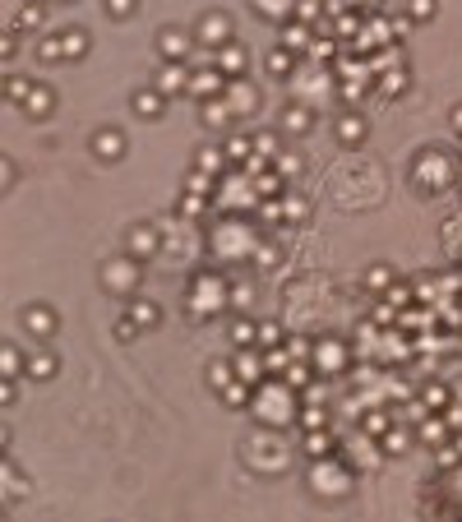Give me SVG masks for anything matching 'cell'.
<instances>
[{"instance_id": "8d00e7d4", "label": "cell", "mask_w": 462, "mask_h": 522, "mask_svg": "<svg viewBox=\"0 0 462 522\" xmlns=\"http://www.w3.org/2000/svg\"><path fill=\"white\" fill-rule=\"evenodd\" d=\"M134 328H139V323L130 319V314H125V319L116 323V338H121V342H130V338H134Z\"/></svg>"}, {"instance_id": "5bb4252c", "label": "cell", "mask_w": 462, "mask_h": 522, "mask_svg": "<svg viewBox=\"0 0 462 522\" xmlns=\"http://www.w3.org/2000/svg\"><path fill=\"white\" fill-rule=\"evenodd\" d=\"M241 65H245L241 46H231V42H227V46H222V74H227V79H231V74H241Z\"/></svg>"}, {"instance_id": "5b68a950", "label": "cell", "mask_w": 462, "mask_h": 522, "mask_svg": "<svg viewBox=\"0 0 462 522\" xmlns=\"http://www.w3.org/2000/svg\"><path fill=\"white\" fill-rule=\"evenodd\" d=\"M222 97H231L227 107L236 111V116H241V111H254V88H245L241 79H231V83H227V92H222Z\"/></svg>"}, {"instance_id": "b9f144b4", "label": "cell", "mask_w": 462, "mask_h": 522, "mask_svg": "<svg viewBox=\"0 0 462 522\" xmlns=\"http://www.w3.org/2000/svg\"><path fill=\"white\" fill-rule=\"evenodd\" d=\"M277 190H282V185H277L273 176H263V181H259V194H277Z\"/></svg>"}, {"instance_id": "ee69618b", "label": "cell", "mask_w": 462, "mask_h": 522, "mask_svg": "<svg viewBox=\"0 0 462 522\" xmlns=\"http://www.w3.org/2000/svg\"><path fill=\"white\" fill-rule=\"evenodd\" d=\"M453 448H458V453H462V430H458V434H453Z\"/></svg>"}, {"instance_id": "3957f363", "label": "cell", "mask_w": 462, "mask_h": 522, "mask_svg": "<svg viewBox=\"0 0 462 522\" xmlns=\"http://www.w3.org/2000/svg\"><path fill=\"white\" fill-rule=\"evenodd\" d=\"M199 42L208 46V51H222V46L231 42V23H227V14H203V19H199Z\"/></svg>"}, {"instance_id": "277c9868", "label": "cell", "mask_w": 462, "mask_h": 522, "mask_svg": "<svg viewBox=\"0 0 462 522\" xmlns=\"http://www.w3.org/2000/svg\"><path fill=\"white\" fill-rule=\"evenodd\" d=\"M157 51H162V61H185L190 37H185L181 28H162V32H157Z\"/></svg>"}, {"instance_id": "4dcf8cb0", "label": "cell", "mask_w": 462, "mask_h": 522, "mask_svg": "<svg viewBox=\"0 0 462 522\" xmlns=\"http://www.w3.org/2000/svg\"><path fill=\"white\" fill-rule=\"evenodd\" d=\"M222 167H227V153H217V148H208L199 157V171H222Z\"/></svg>"}, {"instance_id": "ab89813d", "label": "cell", "mask_w": 462, "mask_h": 522, "mask_svg": "<svg viewBox=\"0 0 462 522\" xmlns=\"http://www.w3.org/2000/svg\"><path fill=\"white\" fill-rule=\"evenodd\" d=\"M107 10H111V14H116V19H125V14H130V10H134V0H107Z\"/></svg>"}, {"instance_id": "f35d334b", "label": "cell", "mask_w": 462, "mask_h": 522, "mask_svg": "<svg viewBox=\"0 0 462 522\" xmlns=\"http://www.w3.org/2000/svg\"><path fill=\"white\" fill-rule=\"evenodd\" d=\"M287 374H292V388H305V384H310V370H305V365H292Z\"/></svg>"}, {"instance_id": "7402d4cb", "label": "cell", "mask_w": 462, "mask_h": 522, "mask_svg": "<svg viewBox=\"0 0 462 522\" xmlns=\"http://www.w3.org/2000/svg\"><path fill=\"white\" fill-rule=\"evenodd\" d=\"M402 88H407V70H388L384 83H379V92H384V97H393V92H402Z\"/></svg>"}, {"instance_id": "52a82bcc", "label": "cell", "mask_w": 462, "mask_h": 522, "mask_svg": "<svg viewBox=\"0 0 462 522\" xmlns=\"http://www.w3.org/2000/svg\"><path fill=\"white\" fill-rule=\"evenodd\" d=\"M416 434H421L425 444H439V439L448 434V421H439V416H421V421H416Z\"/></svg>"}, {"instance_id": "d6a6232c", "label": "cell", "mask_w": 462, "mask_h": 522, "mask_svg": "<svg viewBox=\"0 0 462 522\" xmlns=\"http://www.w3.org/2000/svg\"><path fill=\"white\" fill-rule=\"evenodd\" d=\"M434 14V0H412V19L421 23V19H430Z\"/></svg>"}, {"instance_id": "83f0119b", "label": "cell", "mask_w": 462, "mask_h": 522, "mask_svg": "<svg viewBox=\"0 0 462 522\" xmlns=\"http://www.w3.org/2000/svg\"><path fill=\"white\" fill-rule=\"evenodd\" d=\"M51 370H56V361H51V356H32L28 374H32V379H51Z\"/></svg>"}, {"instance_id": "74e56055", "label": "cell", "mask_w": 462, "mask_h": 522, "mask_svg": "<svg viewBox=\"0 0 462 522\" xmlns=\"http://www.w3.org/2000/svg\"><path fill=\"white\" fill-rule=\"evenodd\" d=\"M301 425H305V430H323V412H314V407H310V412L301 416Z\"/></svg>"}, {"instance_id": "30bf717a", "label": "cell", "mask_w": 462, "mask_h": 522, "mask_svg": "<svg viewBox=\"0 0 462 522\" xmlns=\"http://www.w3.org/2000/svg\"><path fill=\"white\" fill-rule=\"evenodd\" d=\"M236 111L227 107V102H203V125H213V130H222V125L231 121Z\"/></svg>"}, {"instance_id": "d6986e66", "label": "cell", "mask_w": 462, "mask_h": 522, "mask_svg": "<svg viewBox=\"0 0 462 522\" xmlns=\"http://www.w3.org/2000/svg\"><path fill=\"white\" fill-rule=\"evenodd\" d=\"M42 0H28V5H23V10H19V28H37V23H42Z\"/></svg>"}, {"instance_id": "d590c367", "label": "cell", "mask_w": 462, "mask_h": 522, "mask_svg": "<svg viewBox=\"0 0 462 522\" xmlns=\"http://www.w3.org/2000/svg\"><path fill=\"white\" fill-rule=\"evenodd\" d=\"M208 374H213V384H222V388H227V384H231V374H236V365H213Z\"/></svg>"}, {"instance_id": "f1b7e54d", "label": "cell", "mask_w": 462, "mask_h": 522, "mask_svg": "<svg viewBox=\"0 0 462 522\" xmlns=\"http://www.w3.org/2000/svg\"><path fill=\"white\" fill-rule=\"evenodd\" d=\"M273 167H277V176H296V171H301V157L277 153V157H273Z\"/></svg>"}, {"instance_id": "4316f807", "label": "cell", "mask_w": 462, "mask_h": 522, "mask_svg": "<svg viewBox=\"0 0 462 522\" xmlns=\"http://www.w3.org/2000/svg\"><path fill=\"white\" fill-rule=\"evenodd\" d=\"M268 70H273V74H292V51H282V46H277L273 56H268Z\"/></svg>"}, {"instance_id": "9a60e30c", "label": "cell", "mask_w": 462, "mask_h": 522, "mask_svg": "<svg viewBox=\"0 0 462 522\" xmlns=\"http://www.w3.org/2000/svg\"><path fill=\"white\" fill-rule=\"evenodd\" d=\"M92 148H97L102 157H121V134H116V130H107V134L92 139Z\"/></svg>"}, {"instance_id": "ba28073f", "label": "cell", "mask_w": 462, "mask_h": 522, "mask_svg": "<svg viewBox=\"0 0 462 522\" xmlns=\"http://www.w3.org/2000/svg\"><path fill=\"white\" fill-rule=\"evenodd\" d=\"M333 448H338V444H333V434H328V430H310V439H305L310 458H333Z\"/></svg>"}, {"instance_id": "603a6c76", "label": "cell", "mask_w": 462, "mask_h": 522, "mask_svg": "<svg viewBox=\"0 0 462 522\" xmlns=\"http://www.w3.org/2000/svg\"><path fill=\"white\" fill-rule=\"evenodd\" d=\"M130 250H134V254H153L157 236H153V231H134V236H130Z\"/></svg>"}, {"instance_id": "9c48e42d", "label": "cell", "mask_w": 462, "mask_h": 522, "mask_svg": "<svg viewBox=\"0 0 462 522\" xmlns=\"http://www.w3.org/2000/svg\"><path fill=\"white\" fill-rule=\"evenodd\" d=\"M134 111L153 121L157 111H162V92H157V88H143V92H134Z\"/></svg>"}, {"instance_id": "4fadbf2b", "label": "cell", "mask_w": 462, "mask_h": 522, "mask_svg": "<svg viewBox=\"0 0 462 522\" xmlns=\"http://www.w3.org/2000/svg\"><path fill=\"white\" fill-rule=\"evenodd\" d=\"M222 153H227V162H250V139L245 134H231Z\"/></svg>"}, {"instance_id": "ffe728a7", "label": "cell", "mask_w": 462, "mask_h": 522, "mask_svg": "<svg viewBox=\"0 0 462 522\" xmlns=\"http://www.w3.org/2000/svg\"><path fill=\"white\" fill-rule=\"evenodd\" d=\"M61 42H65V56H83V51H88V37H83L79 28L61 32Z\"/></svg>"}, {"instance_id": "e575fe53", "label": "cell", "mask_w": 462, "mask_h": 522, "mask_svg": "<svg viewBox=\"0 0 462 522\" xmlns=\"http://www.w3.org/2000/svg\"><path fill=\"white\" fill-rule=\"evenodd\" d=\"M282 213L292 217V222H301V217H305V203L301 199H282Z\"/></svg>"}, {"instance_id": "836d02e7", "label": "cell", "mask_w": 462, "mask_h": 522, "mask_svg": "<svg viewBox=\"0 0 462 522\" xmlns=\"http://www.w3.org/2000/svg\"><path fill=\"white\" fill-rule=\"evenodd\" d=\"M365 430H370V434H384V430H388V416H384V412L365 416Z\"/></svg>"}, {"instance_id": "7c38bea8", "label": "cell", "mask_w": 462, "mask_h": 522, "mask_svg": "<svg viewBox=\"0 0 462 522\" xmlns=\"http://www.w3.org/2000/svg\"><path fill=\"white\" fill-rule=\"evenodd\" d=\"M32 88H37L32 79H14V74H10V83H5V97H10V102H28Z\"/></svg>"}, {"instance_id": "8fae6325", "label": "cell", "mask_w": 462, "mask_h": 522, "mask_svg": "<svg viewBox=\"0 0 462 522\" xmlns=\"http://www.w3.org/2000/svg\"><path fill=\"white\" fill-rule=\"evenodd\" d=\"M231 342H236V347H254V342H259V328L250 319H236L231 323Z\"/></svg>"}, {"instance_id": "484cf974", "label": "cell", "mask_w": 462, "mask_h": 522, "mask_svg": "<svg viewBox=\"0 0 462 522\" xmlns=\"http://www.w3.org/2000/svg\"><path fill=\"white\" fill-rule=\"evenodd\" d=\"M23 319H28V328H32V333H42V338L51 333V314H46V310H28Z\"/></svg>"}, {"instance_id": "6da1fadb", "label": "cell", "mask_w": 462, "mask_h": 522, "mask_svg": "<svg viewBox=\"0 0 462 522\" xmlns=\"http://www.w3.org/2000/svg\"><path fill=\"white\" fill-rule=\"evenodd\" d=\"M190 65L185 61H162V70L153 74V88L162 92V97H171V92H190Z\"/></svg>"}, {"instance_id": "7a4b0ae2", "label": "cell", "mask_w": 462, "mask_h": 522, "mask_svg": "<svg viewBox=\"0 0 462 522\" xmlns=\"http://www.w3.org/2000/svg\"><path fill=\"white\" fill-rule=\"evenodd\" d=\"M227 83L231 79L222 74V70H194V74H190V97H199V102H213V97H222V92H227Z\"/></svg>"}, {"instance_id": "7bdbcfd3", "label": "cell", "mask_w": 462, "mask_h": 522, "mask_svg": "<svg viewBox=\"0 0 462 522\" xmlns=\"http://www.w3.org/2000/svg\"><path fill=\"white\" fill-rule=\"evenodd\" d=\"M453 130H458V134H462V107L453 111Z\"/></svg>"}, {"instance_id": "2e32d148", "label": "cell", "mask_w": 462, "mask_h": 522, "mask_svg": "<svg viewBox=\"0 0 462 522\" xmlns=\"http://www.w3.org/2000/svg\"><path fill=\"white\" fill-rule=\"evenodd\" d=\"M130 319H134L139 328H153V323H157V310L148 305V301H134V305H130Z\"/></svg>"}, {"instance_id": "ac0fdd59", "label": "cell", "mask_w": 462, "mask_h": 522, "mask_svg": "<svg viewBox=\"0 0 462 522\" xmlns=\"http://www.w3.org/2000/svg\"><path fill=\"white\" fill-rule=\"evenodd\" d=\"M23 111H28V116H46V111H51V92H46V88H32V97L23 102Z\"/></svg>"}, {"instance_id": "8992f818", "label": "cell", "mask_w": 462, "mask_h": 522, "mask_svg": "<svg viewBox=\"0 0 462 522\" xmlns=\"http://www.w3.org/2000/svg\"><path fill=\"white\" fill-rule=\"evenodd\" d=\"M236 379H245V384H254V388L263 384V365H259V356H250L245 347H241V356H236Z\"/></svg>"}, {"instance_id": "60d3db41", "label": "cell", "mask_w": 462, "mask_h": 522, "mask_svg": "<svg viewBox=\"0 0 462 522\" xmlns=\"http://www.w3.org/2000/svg\"><path fill=\"white\" fill-rule=\"evenodd\" d=\"M314 10H319V0H301V10H296V14H301V19H314Z\"/></svg>"}, {"instance_id": "e0dca14e", "label": "cell", "mask_w": 462, "mask_h": 522, "mask_svg": "<svg viewBox=\"0 0 462 522\" xmlns=\"http://www.w3.org/2000/svg\"><path fill=\"white\" fill-rule=\"evenodd\" d=\"M338 134L347 139V143H356V139H365V121H361V116H342Z\"/></svg>"}, {"instance_id": "d4e9b609", "label": "cell", "mask_w": 462, "mask_h": 522, "mask_svg": "<svg viewBox=\"0 0 462 522\" xmlns=\"http://www.w3.org/2000/svg\"><path fill=\"white\" fill-rule=\"evenodd\" d=\"M277 342H282V328H277V323H263V328H259V342H254V347H263V352H273Z\"/></svg>"}, {"instance_id": "f546056e", "label": "cell", "mask_w": 462, "mask_h": 522, "mask_svg": "<svg viewBox=\"0 0 462 522\" xmlns=\"http://www.w3.org/2000/svg\"><path fill=\"white\" fill-rule=\"evenodd\" d=\"M282 42H287V51H301V46H305V28H301V23L282 28Z\"/></svg>"}, {"instance_id": "1f68e13d", "label": "cell", "mask_w": 462, "mask_h": 522, "mask_svg": "<svg viewBox=\"0 0 462 522\" xmlns=\"http://www.w3.org/2000/svg\"><path fill=\"white\" fill-rule=\"evenodd\" d=\"M384 301H388V305H412V287H388V296H384Z\"/></svg>"}, {"instance_id": "cb8c5ba5", "label": "cell", "mask_w": 462, "mask_h": 522, "mask_svg": "<svg viewBox=\"0 0 462 522\" xmlns=\"http://www.w3.org/2000/svg\"><path fill=\"white\" fill-rule=\"evenodd\" d=\"M37 56H42V61H61V56H65V42H61V32H56V37H46V42L37 46Z\"/></svg>"}, {"instance_id": "44dd1931", "label": "cell", "mask_w": 462, "mask_h": 522, "mask_svg": "<svg viewBox=\"0 0 462 522\" xmlns=\"http://www.w3.org/2000/svg\"><path fill=\"white\" fill-rule=\"evenodd\" d=\"M421 402H425V407H448V388L444 384H425L421 388Z\"/></svg>"}]
</instances>
